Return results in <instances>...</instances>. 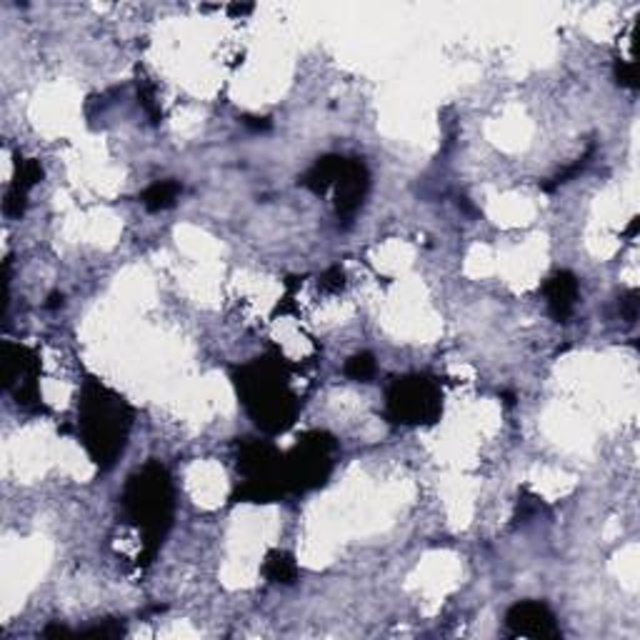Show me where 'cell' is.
Listing matches in <instances>:
<instances>
[{
  "label": "cell",
  "instance_id": "cell-13",
  "mask_svg": "<svg viewBox=\"0 0 640 640\" xmlns=\"http://www.w3.org/2000/svg\"><path fill=\"white\" fill-rule=\"evenodd\" d=\"M298 563L291 553L286 551H270L263 560V575L270 583H280V585H293L298 581Z\"/></svg>",
  "mask_w": 640,
  "mask_h": 640
},
{
  "label": "cell",
  "instance_id": "cell-12",
  "mask_svg": "<svg viewBox=\"0 0 640 640\" xmlns=\"http://www.w3.org/2000/svg\"><path fill=\"white\" fill-rule=\"evenodd\" d=\"M343 165H346L343 156H323L308 168L306 175L301 178V186L310 193H316V195H323V193L333 188Z\"/></svg>",
  "mask_w": 640,
  "mask_h": 640
},
{
  "label": "cell",
  "instance_id": "cell-9",
  "mask_svg": "<svg viewBox=\"0 0 640 640\" xmlns=\"http://www.w3.org/2000/svg\"><path fill=\"white\" fill-rule=\"evenodd\" d=\"M335 213L343 223H350L355 213L361 210L368 188H370V173L368 165L361 158H346V165L335 180Z\"/></svg>",
  "mask_w": 640,
  "mask_h": 640
},
{
  "label": "cell",
  "instance_id": "cell-8",
  "mask_svg": "<svg viewBox=\"0 0 640 640\" xmlns=\"http://www.w3.org/2000/svg\"><path fill=\"white\" fill-rule=\"evenodd\" d=\"M506 630L513 638L560 640L563 630L555 621V613L543 600H521L506 613Z\"/></svg>",
  "mask_w": 640,
  "mask_h": 640
},
{
  "label": "cell",
  "instance_id": "cell-7",
  "mask_svg": "<svg viewBox=\"0 0 640 640\" xmlns=\"http://www.w3.org/2000/svg\"><path fill=\"white\" fill-rule=\"evenodd\" d=\"M38 376H41V361L38 355L26 346H18L5 340L0 346V378L3 388L15 398V406L38 413L43 408L41 388H38Z\"/></svg>",
  "mask_w": 640,
  "mask_h": 640
},
{
  "label": "cell",
  "instance_id": "cell-4",
  "mask_svg": "<svg viewBox=\"0 0 640 640\" xmlns=\"http://www.w3.org/2000/svg\"><path fill=\"white\" fill-rule=\"evenodd\" d=\"M238 476L235 503H273L288 493L283 453L270 440L243 438L238 443Z\"/></svg>",
  "mask_w": 640,
  "mask_h": 640
},
{
  "label": "cell",
  "instance_id": "cell-15",
  "mask_svg": "<svg viewBox=\"0 0 640 640\" xmlns=\"http://www.w3.org/2000/svg\"><path fill=\"white\" fill-rule=\"evenodd\" d=\"M376 370H378V365H376V358L370 353H355L343 365V373L350 380H358V383H368L376 376Z\"/></svg>",
  "mask_w": 640,
  "mask_h": 640
},
{
  "label": "cell",
  "instance_id": "cell-27",
  "mask_svg": "<svg viewBox=\"0 0 640 640\" xmlns=\"http://www.w3.org/2000/svg\"><path fill=\"white\" fill-rule=\"evenodd\" d=\"M228 13H233V15L253 13V5H231V8H228Z\"/></svg>",
  "mask_w": 640,
  "mask_h": 640
},
{
  "label": "cell",
  "instance_id": "cell-26",
  "mask_svg": "<svg viewBox=\"0 0 640 640\" xmlns=\"http://www.w3.org/2000/svg\"><path fill=\"white\" fill-rule=\"evenodd\" d=\"M63 293H50V298H48V303H45V308H50V310H56V308H63Z\"/></svg>",
  "mask_w": 640,
  "mask_h": 640
},
{
  "label": "cell",
  "instance_id": "cell-3",
  "mask_svg": "<svg viewBox=\"0 0 640 640\" xmlns=\"http://www.w3.org/2000/svg\"><path fill=\"white\" fill-rule=\"evenodd\" d=\"M120 508L126 521L141 533V560L150 563L173 528L175 488L168 468L158 461H148L143 468L133 470L120 493Z\"/></svg>",
  "mask_w": 640,
  "mask_h": 640
},
{
  "label": "cell",
  "instance_id": "cell-24",
  "mask_svg": "<svg viewBox=\"0 0 640 640\" xmlns=\"http://www.w3.org/2000/svg\"><path fill=\"white\" fill-rule=\"evenodd\" d=\"M3 288H11V261L3 263ZM8 291H3V318L8 316Z\"/></svg>",
  "mask_w": 640,
  "mask_h": 640
},
{
  "label": "cell",
  "instance_id": "cell-1",
  "mask_svg": "<svg viewBox=\"0 0 640 640\" xmlns=\"http://www.w3.org/2000/svg\"><path fill=\"white\" fill-rule=\"evenodd\" d=\"M233 383L250 421L268 436L286 433L301 413L303 403L293 391L288 365L278 353L233 368Z\"/></svg>",
  "mask_w": 640,
  "mask_h": 640
},
{
  "label": "cell",
  "instance_id": "cell-11",
  "mask_svg": "<svg viewBox=\"0 0 640 640\" xmlns=\"http://www.w3.org/2000/svg\"><path fill=\"white\" fill-rule=\"evenodd\" d=\"M578 293H581V283L570 270H558L545 280L543 295H545L548 313L553 316V320H558V323L570 320V316L575 313V306H578Z\"/></svg>",
  "mask_w": 640,
  "mask_h": 640
},
{
  "label": "cell",
  "instance_id": "cell-19",
  "mask_svg": "<svg viewBox=\"0 0 640 640\" xmlns=\"http://www.w3.org/2000/svg\"><path fill=\"white\" fill-rule=\"evenodd\" d=\"M613 73H615V80H618V86L630 88V90H636V88H638V73H636V63H630V60H615V68H613Z\"/></svg>",
  "mask_w": 640,
  "mask_h": 640
},
{
  "label": "cell",
  "instance_id": "cell-5",
  "mask_svg": "<svg viewBox=\"0 0 640 640\" xmlns=\"http://www.w3.org/2000/svg\"><path fill=\"white\" fill-rule=\"evenodd\" d=\"M443 415V391L433 376H398L385 388V418L395 425H433Z\"/></svg>",
  "mask_w": 640,
  "mask_h": 640
},
{
  "label": "cell",
  "instance_id": "cell-2",
  "mask_svg": "<svg viewBox=\"0 0 640 640\" xmlns=\"http://www.w3.org/2000/svg\"><path fill=\"white\" fill-rule=\"evenodd\" d=\"M133 428V408L123 395L108 388L98 378L83 380L78 395V436L88 458L110 470L128 446Z\"/></svg>",
  "mask_w": 640,
  "mask_h": 640
},
{
  "label": "cell",
  "instance_id": "cell-17",
  "mask_svg": "<svg viewBox=\"0 0 640 640\" xmlns=\"http://www.w3.org/2000/svg\"><path fill=\"white\" fill-rule=\"evenodd\" d=\"M138 101H141V105H143V110L148 113V118H150L153 123H158L160 110H158V105H156V90H153V86L148 83L146 78H143V80H138Z\"/></svg>",
  "mask_w": 640,
  "mask_h": 640
},
{
  "label": "cell",
  "instance_id": "cell-10",
  "mask_svg": "<svg viewBox=\"0 0 640 640\" xmlns=\"http://www.w3.org/2000/svg\"><path fill=\"white\" fill-rule=\"evenodd\" d=\"M43 180V165L35 158H15L13 183L5 190L3 213L8 218H20L28 208V193Z\"/></svg>",
  "mask_w": 640,
  "mask_h": 640
},
{
  "label": "cell",
  "instance_id": "cell-22",
  "mask_svg": "<svg viewBox=\"0 0 640 640\" xmlns=\"http://www.w3.org/2000/svg\"><path fill=\"white\" fill-rule=\"evenodd\" d=\"M343 286H346V276H343L340 268H331L325 276L320 278V288L323 291H340Z\"/></svg>",
  "mask_w": 640,
  "mask_h": 640
},
{
  "label": "cell",
  "instance_id": "cell-20",
  "mask_svg": "<svg viewBox=\"0 0 640 640\" xmlns=\"http://www.w3.org/2000/svg\"><path fill=\"white\" fill-rule=\"evenodd\" d=\"M593 150H596V148L590 146V150H588V153H585V156H583V158L578 160V163H573V165H570L568 171H563V173L555 175L553 183H545V186H543V190H555V188H558V186H563V183H568L570 178H575V175L581 173L583 168H585V165L590 163V156H593Z\"/></svg>",
  "mask_w": 640,
  "mask_h": 640
},
{
  "label": "cell",
  "instance_id": "cell-25",
  "mask_svg": "<svg viewBox=\"0 0 640 640\" xmlns=\"http://www.w3.org/2000/svg\"><path fill=\"white\" fill-rule=\"evenodd\" d=\"M243 126H246V128H250V131H268V128H270V120H268V118L246 116V118H243Z\"/></svg>",
  "mask_w": 640,
  "mask_h": 640
},
{
  "label": "cell",
  "instance_id": "cell-21",
  "mask_svg": "<svg viewBox=\"0 0 640 640\" xmlns=\"http://www.w3.org/2000/svg\"><path fill=\"white\" fill-rule=\"evenodd\" d=\"M621 316L626 318V323H636V318H638V291H630L621 298Z\"/></svg>",
  "mask_w": 640,
  "mask_h": 640
},
{
  "label": "cell",
  "instance_id": "cell-6",
  "mask_svg": "<svg viewBox=\"0 0 640 640\" xmlns=\"http://www.w3.org/2000/svg\"><path fill=\"white\" fill-rule=\"evenodd\" d=\"M338 443L325 430H308L293 446L291 453L283 455L288 493H310L325 485L335 466Z\"/></svg>",
  "mask_w": 640,
  "mask_h": 640
},
{
  "label": "cell",
  "instance_id": "cell-14",
  "mask_svg": "<svg viewBox=\"0 0 640 640\" xmlns=\"http://www.w3.org/2000/svg\"><path fill=\"white\" fill-rule=\"evenodd\" d=\"M180 193H183L180 183H175V180H158V183H153L150 188L143 190L141 203L146 205V210H150V213H160V210L173 208Z\"/></svg>",
  "mask_w": 640,
  "mask_h": 640
},
{
  "label": "cell",
  "instance_id": "cell-18",
  "mask_svg": "<svg viewBox=\"0 0 640 640\" xmlns=\"http://www.w3.org/2000/svg\"><path fill=\"white\" fill-rule=\"evenodd\" d=\"M543 508V500H540L538 495H528L523 493L518 498V513H515V521L518 523H528L530 518H536Z\"/></svg>",
  "mask_w": 640,
  "mask_h": 640
},
{
  "label": "cell",
  "instance_id": "cell-23",
  "mask_svg": "<svg viewBox=\"0 0 640 640\" xmlns=\"http://www.w3.org/2000/svg\"><path fill=\"white\" fill-rule=\"evenodd\" d=\"M71 636H75L73 630H71V628L60 626V623H50V626L43 630V638H71Z\"/></svg>",
  "mask_w": 640,
  "mask_h": 640
},
{
  "label": "cell",
  "instance_id": "cell-16",
  "mask_svg": "<svg viewBox=\"0 0 640 640\" xmlns=\"http://www.w3.org/2000/svg\"><path fill=\"white\" fill-rule=\"evenodd\" d=\"M78 636H80V638H101V640L120 638V636H126V623H123V618H120V621H118V618H105L101 623H95V626L80 630Z\"/></svg>",
  "mask_w": 640,
  "mask_h": 640
}]
</instances>
